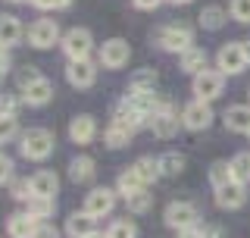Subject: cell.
I'll list each match as a JSON object with an SVG mask.
<instances>
[{
    "label": "cell",
    "mask_w": 250,
    "mask_h": 238,
    "mask_svg": "<svg viewBox=\"0 0 250 238\" xmlns=\"http://www.w3.org/2000/svg\"><path fill=\"white\" fill-rule=\"evenodd\" d=\"M13 3H22V0H13Z\"/></svg>",
    "instance_id": "obj_47"
},
{
    "label": "cell",
    "mask_w": 250,
    "mask_h": 238,
    "mask_svg": "<svg viewBox=\"0 0 250 238\" xmlns=\"http://www.w3.org/2000/svg\"><path fill=\"white\" fill-rule=\"evenodd\" d=\"M131 60V47L125 38H109L100 44V66L104 69H122Z\"/></svg>",
    "instance_id": "obj_9"
},
{
    "label": "cell",
    "mask_w": 250,
    "mask_h": 238,
    "mask_svg": "<svg viewBox=\"0 0 250 238\" xmlns=\"http://www.w3.org/2000/svg\"><path fill=\"white\" fill-rule=\"evenodd\" d=\"M207 50L203 47H191L188 53H182V69L185 72H191V75H197V72H203L207 69Z\"/></svg>",
    "instance_id": "obj_27"
},
{
    "label": "cell",
    "mask_w": 250,
    "mask_h": 238,
    "mask_svg": "<svg viewBox=\"0 0 250 238\" xmlns=\"http://www.w3.org/2000/svg\"><path fill=\"white\" fill-rule=\"evenodd\" d=\"M147 129H150L156 138L169 141V138H175V135H178V129H182V119H178L175 107H172L169 100L160 97V104H156V113L147 119Z\"/></svg>",
    "instance_id": "obj_3"
},
{
    "label": "cell",
    "mask_w": 250,
    "mask_h": 238,
    "mask_svg": "<svg viewBox=\"0 0 250 238\" xmlns=\"http://www.w3.org/2000/svg\"><path fill=\"white\" fill-rule=\"evenodd\" d=\"M156 88V72L153 69H141V72L131 75L128 82V91H153Z\"/></svg>",
    "instance_id": "obj_31"
},
{
    "label": "cell",
    "mask_w": 250,
    "mask_h": 238,
    "mask_svg": "<svg viewBox=\"0 0 250 238\" xmlns=\"http://www.w3.org/2000/svg\"><path fill=\"white\" fill-rule=\"evenodd\" d=\"M28 207H25V213L31 219H47V216H53V210H57V197H28Z\"/></svg>",
    "instance_id": "obj_24"
},
{
    "label": "cell",
    "mask_w": 250,
    "mask_h": 238,
    "mask_svg": "<svg viewBox=\"0 0 250 238\" xmlns=\"http://www.w3.org/2000/svg\"><path fill=\"white\" fill-rule=\"evenodd\" d=\"M229 16L234 22H241V25H250V0H231Z\"/></svg>",
    "instance_id": "obj_33"
},
{
    "label": "cell",
    "mask_w": 250,
    "mask_h": 238,
    "mask_svg": "<svg viewBox=\"0 0 250 238\" xmlns=\"http://www.w3.org/2000/svg\"><path fill=\"white\" fill-rule=\"evenodd\" d=\"M153 38H156V44H160L166 53H178V57L194 47V28L191 25H178V22L175 25H163Z\"/></svg>",
    "instance_id": "obj_1"
},
{
    "label": "cell",
    "mask_w": 250,
    "mask_h": 238,
    "mask_svg": "<svg viewBox=\"0 0 250 238\" xmlns=\"http://www.w3.org/2000/svg\"><path fill=\"white\" fill-rule=\"evenodd\" d=\"M69 138H72V144H91V141L97 138V119L91 113L72 116V122H69Z\"/></svg>",
    "instance_id": "obj_14"
},
{
    "label": "cell",
    "mask_w": 250,
    "mask_h": 238,
    "mask_svg": "<svg viewBox=\"0 0 250 238\" xmlns=\"http://www.w3.org/2000/svg\"><path fill=\"white\" fill-rule=\"evenodd\" d=\"M22 41V22L13 13H0V50H10Z\"/></svg>",
    "instance_id": "obj_17"
},
{
    "label": "cell",
    "mask_w": 250,
    "mask_h": 238,
    "mask_svg": "<svg viewBox=\"0 0 250 238\" xmlns=\"http://www.w3.org/2000/svg\"><path fill=\"white\" fill-rule=\"evenodd\" d=\"M131 129H125V125H119V122H109L106 125V132H104V141H106V147H113V150H119V147H125L131 141Z\"/></svg>",
    "instance_id": "obj_26"
},
{
    "label": "cell",
    "mask_w": 250,
    "mask_h": 238,
    "mask_svg": "<svg viewBox=\"0 0 250 238\" xmlns=\"http://www.w3.org/2000/svg\"><path fill=\"white\" fill-rule=\"evenodd\" d=\"M247 66H250V63H247V53H244V41H229V44L219 47L216 69L222 75H241Z\"/></svg>",
    "instance_id": "obj_5"
},
{
    "label": "cell",
    "mask_w": 250,
    "mask_h": 238,
    "mask_svg": "<svg viewBox=\"0 0 250 238\" xmlns=\"http://www.w3.org/2000/svg\"><path fill=\"white\" fill-rule=\"evenodd\" d=\"M10 194L16 197V201H28V197H31V182L28 179H16L10 185Z\"/></svg>",
    "instance_id": "obj_36"
},
{
    "label": "cell",
    "mask_w": 250,
    "mask_h": 238,
    "mask_svg": "<svg viewBox=\"0 0 250 238\" xmlns=\"http://www.w3.org/2000/svg\"><path fill=\"white\" fill-rule=\"evenodd\" d=\"M144 188H147V185H144V182H141V179H138V172H135V169H131V166H128V169H125V172H122V176H119V182H116V194H122V197H125V201H128V197H131V194H138V191H144Z\"/></svg>",
    "instance_id": "obj_25"
},
{
    "label": "cell",
    "mask_w": 250,
    "mask_h": 238,
    "mask_svg": "<svg viewBox=\"0 0 250 238\" xmlns=\"http://www.w3.org/2000/svg\"><path fill=\"white\" fill-rule=\"evenodd\" d=\"M229 163H231V176H234V182L247 185V182H250V150H241V154H234Z\"/></svg>",
    "instance_id": "obj_29"
},
{
    "label": "cell",
    "mask_w": 250,
    "mask_h": 238,
    "mask_svg": "<svg viewBox=\"0 0 250 238\" xmlns=\"http://www.w3.org/2000/svg\"><path fill=\"white\" fill-rule=\"evenodd\" d=\"M200 25L203 28H209V31H219L225 25V19H229V10H225V6H219V3H209V6H203L200 10Z\"/></svg>",
    "instance_id": "obj_23"
},
{
    "label": "cell",
    "mask_w": 250,
    "mask_h": 238,
    "mask_svg": "<svg viewBox=\"0 0 250 238\" xmlns=\"http://www.w3.org/2000/svg\"><path fill=\"white\" fill-rule=\"evenodd\" d=\"M222 122L229 132H238V135H247L250 132V104H234L222 113Z\"/></svg>",
    "instance_id": "obj_16"
},
{
    "label": "cell",
    "mask_w": 250,
    "mask_h": 238,
    "mask_svg": "<svg viewBox=\"0 0 250 238\" xmlns=\"http://www.w3.org/2000/svg\"><path fill=\"white\" fill-rule=\"evenodd\" d=\"M106 238H138V226L131 223L128 216H125V219H116V223L106 229Z\"/></svg>",
    "instance_id": "obj_32"
},
{
    "label": "cell",
    "mask_w": 250,
    "mask_h": 238,
    "mask_svg": "<svg viewBox=\"0 0 250 238\" xmlns=\"http://www.w3.org/2000/svg\"><path fill=\"white\" fill-rule=\"evenodd\" d=\"M16 132H19V122H16V116H3V113H0V144H3V141H10Z\"/></svg>",
    "instance_id": "obj_35"
},
{
    "label": "cell",
    "mask_w": 250,
    "mask_h": 238,
    "mask_svg": "<svg viewBox=\"0 0 250 238\" xmlns=\"http://www.w3.org/2000/svg\"><path fill=\"white\" fill-rule=\"evenodd\" d=\"M163 219H166L169 229H175V232H191V229H197L200 223V210L194 207L191 201H172L166 210H163Z\"/></svg>",
    "instance_id": "obj_4"
},
{
    "label": "cell",
    "mask_w": 250,
    "mask_h": 238,
    "mask_svg": "<svg viewBox=\"0 0 250 238\" xmlns=\"http://www.w3.org/2000/svg\"><path fill=\"white\" fill-rule=\"evenodd\" d=\"M94 223L97 219L94 216H88V213H72V216L66 219V232H69V238H91L94 235Z\"/></svg>",
    "instance_id": "obj_21"
},
{
    "label": "cell",
    "mask_w": 250,
    "mask_h": 238,
    "mask_svg": "<svg viewBox=\"0 0 250 238\" xmlns=\"http://www.w3.org/2000/svg\"><path fill=\"white\" fill-rule=\"evenodd\" d=\"M166 3H175V6H185V3H191V0H166Z\"/></svg>",
    "instance_id": "obj_44"
},
{
    "label": "cell",
    "mask_w": 250,
    "mask_h": 238,
    "mask_svg": "<svg viewBox=\"0 0 250 238\" xmlns=\"http://www.w3.org/2000/svg\"><path fill=\"white\" fill-rule=\"evenodd\" d=\"M116 207V191L113 188H91L88 194H84V213L94 219H100V216H106L109 210Z\"/></svg>",
    "instance_id": "obj_11"
},
{
    "label": "cell",
    "mask_w": 250,
    "mask_h": 238,
    "mask_svg": "<svg viewBox=\"0 0 250 238\" xmlns=\"http://www.w3.org/2000/svg\"><path fill=\"white\" fill-rule=\"evenodd\" d=\"M209 182H213V188H222V185H229V182H234L231 163L229 160H216L213 166H209Z\"/></svg>",
    "instance_id": "obj_30"
},
{
    "label": "cell",
    "mask_w": 250,
    "mask_h": 238,
    "mask_svg": "<svg viewBox=\"0 0 250 238\" xmlns=\"http://www.w3.org/2000/svg\"><path fill=\"white\" fill-rule=\"evenodd\" d=\"M222 88H225V75L219 72V69H203L191 82L194 100H207V104H213L219 94H222Z\"/></svg>",
    "instance_id": "obj_6"
},
{
    "label": "cell",
    "mask_w": 250,
    "mask_h": 238,
    "mask_svg": "<svg viewBox=\"0 0 250 238\" xmlns=\"http://www.w3.org/2000/svg\"><path fill=\"white\" fill-rule=\"evenodd\" d=\"M66 82L72 85V88H91L94 82H97V66H94L91 60H75L66 66Z\"/></svg>",
    "instance_id": "obj_13"
},
{
    "label": "cell",
    "mask_w": 250,
    "mask_h": 238,
    "mask_svg": "<svg viewBox=\"0 0 250 238\" xmlns=\"http://www.w3.org/2000/svg\"><path fill=\"white\" fill-rule=\"evenodd\" d=\"M178 238H207L203 229H191V232H178Z\"/></svg>",
    "instance_id": "obj_43"
},
{
    "label": "cell",
    "mask_w": 250,
    "mask_h": 238,
    "mask_svg": "<svg viewBox=\"0 0 250 238\" xmlns=\"http://www.w3.org/2000/svg\"><path fill=\"white\" fill-rule=\"evenodd\" d=\"M131 169L138 172V179L144 182V185H153V182L163 176V169H160V157H141V160H135V166H131Z\"/></svg>",
    "instance_id": "obj_22"
},
{
    "label": "cell",
    "mask_w": 250,
    "mask_h": 238,
    "mask_svg": "<svg viewBox=\"0 0 250 238\" xmlns=\"http://www.w3.org/2000/svg\"><path fill=\"white\" fill-rule=\"evenodd\" d=\"M94 176H97V163H94L91 157H75V160L69 163V179H72L75 185L94 182Z\"/></svg>",
    "instance_id": "obj_20"
},
{
    "label": "cell",
    "mask_w": 250,
    "mask_h": 238,
    "mask_svg": "<svg viewBox=\"0 0 250 238\" xmlns=\"http://www.w3.org/2000/svg\"><path fill=\"white\" fill-rule=\"evenodd\" d=\"M57 41H62L57 19H38V22L28 25V44L35 47V50H47V47H53Z\"/></svg>",
    "instance_id": "obj_8"
},
{
    "label": "cell",
    "mask_w": 250,
    "mask_h": 238,
    "mask_svg": "<svg viewBox=\"0 0 250 238\" xmlns=\"http://www.w3.org/2000/svg\"><path fill=\"white\" fill-rule=\"evenodd\" d=\"M247 204V185L229 182V185L216 188V207L219 210H241Z\"/></svg>",
    "instance_id": "obj_12"
},
{
    "label": "cell",
    "mask_w": 250,
    "mask_h": 238,
    "mask_svg": "<svg viewBox=\"0 0 250 238\" xmlns=\"http://www.w3.org/2000/svg\"><path fill=\"white\" fill-rule=\"evenodd\" d=\"M244 53H247V63H250V41H244Z\"/></svg>",
    "instance_id": "obj_45"
},
{
    "label": "cell",
    "mask_w": 250,
    "mask_h": 238,
    "mask_svg": "<svg viewBox=\"0 0 250 238\" xmlns=\"http://www.w3.org/2000/svg\"><path fill=\"white\" fill-rule=\"evenodd\" d=\"M50 97H53V85H50V78H44V75L22 88V100H25L28 107H44V104H50Z\"/></svg>",
    "instance_id": "obj_15"
},
{
    "label": "cell",
    "mask_w": 250,
    "mask_h": 238,
    "mask_svg": "<svg viewBox=\"0 0 250 238\" xmlns=\"http://www.w3.org/2000/svg\"><path fill=\"white\" fill-rule=\"evenodd\" d=\"M182 125L191 132H203L213 125V107L207 104V100H191V104H185L182 110Z\"/></svg>",
    "instance_id": "obj_10"
},
{
    "label": "cell",
    "mask_w": 250,
    "mask_h": 238,
    "mask_svg": "<svg viewBox=\"0 0 250 238\" xmlns=\"http://www.w3.org/2000/svg\"><path fill=\"white\" fill-rule=\"evenodd\" d=\"M60 47H62V53L69 57V63H75V60H88V53H91V47H94V35L88 28H69L66 35H62V41H60Z\"/></svg>",
    "instance_id": "obj_7"
},
{
    "label": "cell",
    "mask_w": 250,
    "mask_h": 238,
    "mask_svg": "<svg viewBox=\"0 0 250 238\" xmlns=\"http://www.w3.org/2000/svg\"><path fill=\"white\" fill-rule=\"evenodd\" d=\"M185 154H178V150H166V154L160 157V169H163V176H182L185 172Z\"/></svg>",
    "instance_id": "obj_28"
},
{
    "label": "cell",
    "mask_w": 250,
    "mask_h": 238,
    "mask_svg": "<svg viewBox=\"0 0 250 238\" xmlns=\"http://www.w3.org/2000/svg\"><path fill=\"white\" fill-rule=\"evenodd\" d=\"M31 3H35L38 10H66L72 0H31Z\"/></svg>",
    "instance_id": "obj_37"
},
{
    "label": "cell",
    "mask_w": 250,
    "mask_h": 238,
    "mask_svg": "<svg viewBox=\"0 0 250 238\" xmlns=\"http://www.w3.org/2000/svg\"><path fill=\"white\" fill-rule=\"evenodd\" d=\"M10 179H13V160L6 154H0V185L10 182Z\"/></svg>",
    "instance_id": "obj_38"
},
{
    "label": "cell",
    "mask_w": 250,
    "mask_h": 238,
    "mask_svg": "<svg viewBox=\"0 0 250 238\" xmlns=\"http://www.w3.org/2000/svg\"><path fill=\"white\" fill-rule=\"evenodd\" d=\"M125 204H128V210H131V213H147V210H150V204H153V194H147V188H144V191L131 194Z\"/></svg>",
    "instance_id": "obj_34"
},
{
    "label": "cell",
    "mask_w": 250,
    "mask_h": 238,
    "mask_svg": "<svg viewBox=\"0 0 250 238\" xmlns=\"http://www.w3.org/2000/svg\"><path fill=\"white\" fill-rule=\"evenodd\" d=\"M35 78H41V72H38L35 66H25V72H19V91L25 88V85H31Z\"/></svg>",
    "instance_id": "obj_39"
},
{
    "label": "cell",
    "mask_w": 250,
    "mask_h": 238,
    "mask_svg": "<svg viewBox=\"0 0 250 238\" xmlns=\"http://www.w3.org/2000/svg\"><path fill=\"white\" fill-rule=\"evenodd\" d=\"M31 238H60V232L50 223H38V229H35V235H31Z\"/></svg>",
    "instance_id": "obj_40"
},
{
    "label": "cell",
    "mask_w": 250,
    "mask_h": 238,
    "mask_svg": "<svg viewBox=\"0 0 250 238\" xmlns=\"http://www.w3.org/2000/svg\"><path fill=\"white\" fill-rule=\"evenodd\" d=\"M131 3H135L138 10H156V6L166 3V0H131Z\"/></svg>",
    "instance_id": "obj_41"
},
{
    "label": "cell",
    "mask_w": 250,
    "mask_h": 238,
    "mask_svg": "<svg viewBox=\"0 0 250 238\" xmlns=\"http://www.w3.org/2000/svg\"><path fill=\"white\" fill-rule=\"evenodd\" d=\"M91 238H106V235H104V232H94V235H91Z\"/></svg>",
    "instance_id": "obj_46"
},
{
    "label": "cell",
    "mask_w": 250,
    "mask_h": 238,
    "mask_svg": "<svg viewBox=\"0 0 250 238\" xmlns=\"http://www.w3.org/2000/svg\"><path fill=\"white\" fill-rule=\"evenodd\" d=\"M53 144H57V138L50 129H28L19 141V150L25 160H47L53 154Z\"/></svg>",
    "instance_id": "obj_2"
},
{
    "label": "cell",
    "mask_w": 250,
    "mask_h": 238,
    "mask_svg": "<svg viewBox=\"0 0 250 238\" xmlns=\"http://www.w3.org/2000/svg\"><path fill=\"white\" fill-rule=\"evenodd\" d=\"M28 182H31V197H53L60 191V179H57V172H50V169L35 172Z\"/></svg>",
    "instance_id": "obj_18"
},
{
    "label": "cell",
    "mask_w": 250,
    "mask_h": 238,
    "mask_svg": "<svg viewBox=\"0 0 250 238\" xmlns=\"http://www.w3.org/2000/svg\"><path fill=\"white\" fill-rule=\"evenodd\" d=\"M247 138H250V132H247Z\"/></svg>",
    "instance_id": "obj_48"
},
{
    "label": "cell",
    "mask_w": 250,
    "mask_h": 238,
    "mask_svg": "<svg viewBox=\"0 0 250 238\" xmlns=\"http://www.w3.org/2000/svg\"><path fill=\"white\" fill-rule=\"evenodd\" d=\"M6 72H10V53L0 50V75H6Z\"/></svg>",
    "instance_id": "obj_42"
},
{
    "label": "cell",
    "mask_w": 250,
    "mask_h": 238,
    "mask_svg": "<svg viewBox=\"0 0 250 238\" xmlns=\"http://www.w3.org/2000/svg\"><path fill=\"white\" fill-rule=\"evenodd\" d=\"M35 229H38V219H31L28 213H13L6 219V235L10 238H31Z\"/></svg>",
    "instance_id": "obj_19"
}]
</instances>
